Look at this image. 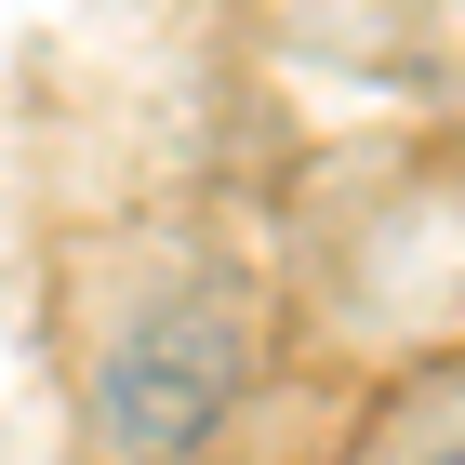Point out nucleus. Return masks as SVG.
I'll list each match as a JSON object with an SVG mask.
<instances>
[]
</instances>
